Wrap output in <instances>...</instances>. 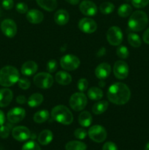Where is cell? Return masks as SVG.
<instances>
[{
	"label": "cell",
	"instance_id": "6da1fadb",
	"mask_svg": "<svg viewBox=\"0 0 149 150\" xmlns=\"http://www.w3.org/2000/svg\"><path fill=\"white\" fill-rule=\"evenodd\" d=\"M131 92L127 84L121 82L111 85L108 90V98L115 105H124L129 100Z\"/></svg>",
	"mask_w": 149,
	"mask_h": 150
},
{
	"label": "cell",
	"instance_id": "7a4b0ae2",
	"mask_svg": "<svg viewBox=\"0 0 149 150\" xmlns=\"http://www.w3.org/2000/svg\"><path fill=\"white\" fill-rule=\"evenodd\" d=\"M20 74L16 67L13 66H5L0 70V85L9 87L17 83Z\"/></svg>",
	"mask_w": 149,
	"mask_h": 150
},
{
	"label": "cell",
	"instance_id": "3957f363",
	"mask_svg": "<svg viewBox=\"0 0 149 150\" xmlns=\"http://www.w3.org/2000/svg\"><path fill=\"white\" fill-rule=\"evenodd\" d=\"M148 23V18L145 12L137 10L133 12L130 16L128 26L132 31L140 32L144 29Z\"/></svg>",
	"mask_w": 149,
	"mask_h": 150
},
{
	"label": "cell",
	"instance_id": "277c9868",
	"mask_svg": "<svg viewBox=\"0 0 149 150\" xmlns=\"http://www.w3.org/2000/svg\"><path fill=\"white\" fill-rule=\"evenodd\" d=\"M51 117L57 122L64 125H70L73 122L72 113L67 106L63 105L54 107L51 111Z\"/></svg>",
	"mask_w": 149,
	"mask_h": 150
},
{
	"label": "cell",
	"instance_id": "5b68a950",
	"mask_svg": "<svg viewBox=\"0 0 149 150\" xmlns=\"http://www.w3.org/2000/svg\"><path fill=\"white\" fill-rule=\"evenodd\" d=\"M34 83L35 86L40 89H49L53 83V78L50 73H39L34 77Z\"/></svg>",
	"mask_w": 149,
	"mask_h": 150
},
{
	"label": "cell",
	"instance_id": "8992f818",
	"mask_svg": "<svg viewBox=\"0 0 149 150\" xmlns=\"http://www.w3.org/2000/svg\"><path fill=\"white\" fill-rule=\"evenodd\" d=\"M69 103L72 109L75 111H80L86 108L87 98L83 92H76L70 97Z\"/></svg>",
	"mask_w": 149,
	"mask_h": 150
},
{
	"label": "cell",
	"instance_id": "52a82bcc",
	"mask_svg": "<svg viewBox=\"0 0 149 150\" xmlns=\"http://www.w3.org/2000/svg\"><path fill=\"white\" fill-rule=\"evenodd\" d=\"M60 64L64 70L72 71L78 68L80 64V61L76 56L72 54H67L61 57Z\"/></svg>",
	"mask_w": 149,
	"mask_h": 150
},
{
	"label": "cell",
	"instance_id": "ba28073f",
	"mask_svg": "<svg viewBox=\"0 0 149 150\" xmlns=\"http://www.w3.org/2000/svg\"><path fill=\"white\" fill-rule=\"evenodd\" d=\"M107 40L111 45H120L123 41V33L118 26H111L107 32Z\"/></svg>",
	"mask_w": 149,
	"mask_h": 150
},
{
	"label": "cell",
	"instance_id": "9c48e42d",
	"mask_svg": "<svg viewBox=\"0 0 149 150\" xmlns=\"http://www.w3.org/2000/svg\"><path fill=\"white\" fill-rule=\"evenodd\" d=\"M89 138L93 142L96 143H101L103 142L107 138V131L101 125H93L89 128L88 132Z\"/></svg>",
	"mask_w": 149,
	"mask_h": 150
},
{
	"label": "cell",
	"instance_id": "30bf717a",
	"mask_svg": "<svg viewBox=\"0 0 149 150\" xmlns=\"http://www.w3.org/2000/svg\"><path fill=\"white\" fill-rule=\"evenodd\" d=\"M1 30L7 38H13L17 34V25L12 19H4L1 23Z\"/></svg>",
	"mask_w": 149,
	"mask_h": 150
},
{
	"label": "cell",
	"instance_id": "8fae6325",
	"mask_svg": "<svg viewBox=\"0 0 149 150\" xmlns=\"http://www.w3.org/2000/svg\"><path fill=\"white\" fill-rule=\"evenodd\" d=\"M113 73L115 77L120 80L127 78L129 74V66L127 63L121 60L115 62L113 66Z\"/></svg>",
	"mask_w": 149,
	"mask_h": 150
},
{
	"label": "cell",
	"instance_id": "7c38bea8",
	"mask_svg": "<svg viewBox=\"0 0 149 150\" xmlns=\"http://www.w3.org/2000/svg\"><path fill=\"white\" fill-rule=\"evenodd\" d=\"M26 117V111L20 107H15L8 111L7 115V120L10 123H18Z\"/></svg>",
	"mask_w": 149,
	"mask_h": 150
},
{
	"label": "cell",
	"instance_id": "4fadbf2b",
	"mask_svg": "<svg viewBox=\"0 0 149 150\" xmlns=\"http://www.w3.org/2000/svg\"><path fill=\"white\" fill-rule=\"evenodd\" d=\"M78 28L80 31L86 34H91L97 29V24L94 20L90 18H83L78 23Z\"/></svg>",
	"mask_w": 149,
	"mask_h": 150
},
{
	"label": "cell",
	"instance_id": "5bb4252c",
	"mask_svg": "<svg viewBox=\"0 0 149 150\" xmlns=\"http://www.w3.org/2000/svg\"><path fill=\"white\" fill-rule=\"evenodd\" d=\"M12 136L18 142H25L31 137V132L25 126H17L12 130Z\"/></svg>",
	"mask_w": 149,
	"mask_h": 150
},
{
	"label": "cell",
	"instance_id": "9a60e30c",
	"mask_svg": "<svg viewBox=\"0 0 149 150\" xmlns=\"http://www.w3.org/2000/svg\"><path fill=\"white\" fill-rule=\"evenodd\" d=\"M80 11L84 16H93L97 13V7L94 2L90 0H84L79 5Z\"/></svg>",
	"mask_w": 149,
	"mask_h": 150
},
{
	"label": "cell",
	"instance_id": "2e32d148",
	"mask_svg": "<svg viewBox=\"0 0 149 150\" xmlns=\"http://www.w3.org/2000/svg\"><path fill=\"white\" fill-rule=\"evenodd\" d=\"M111 72V67L108 63L103 62L99 64L95 70L96 77L100 80H104L110 76Z\"/></svg>",
	"mask_w": 149,
	"mask_h": 150
},
{
	"label": "cell",
	"instance_id": "e0dca14e",
	"mask_svg": "<svg viewBox=\"0 0 149 150\" xmlns=\"http://www.w3.org/2000/svg\"><path fill=\"white\" fill-rule=\"evenodd\" d=\"M26 19L28 21L33 24L40 23L44 19V15L37 9H32L26 13Z\"/></svg>",
	"mask_w": 149,
	"mask_h": 150
},
{
	"label": "cell",
	"instance_id": "ac0fdd59",
	"mask_svg": "<svg viewBox=\"0 0 149 150\" xmlns=\"http://www.w3.org/2000/svg\"><path fill=\"white\" fill-rule=\"evenodd\" d=\"M13 98V93L8 88L0 89V107L4 108L10 104Z\"/></svg>",
	"mask_w": 149,
	"mask_h": 150
},
{
	"label": "cell",
	"instance_id": "d6986e66",
	"mask_svg": "<svg viewBox=\"0 0 149 150\" xmlns=\"http://www.w3.org/2000/svg\"><path fill=\"white\" fill-rule=\"evenodd\" d=\"M38 66L35 62L27 61L21 66L22 74L26 76H31L37 71Z\"/></svg>",
	"mask_w": 149,
	"mask_h": 150
},
{
	"label": "cell",
	"instance_id": "ffe728a7",
	"mask_svg": "<svg viewBox=\"0 0 149 150\" xmlns=\"http://www.w3.org/2000/svg\"><path fill=\"white\" fill-rule=\"evenodd\" d=\"M69 19H70V15L68 12L63 9L57 10L54 14V21L57 24L60 26L67 24V22L69 21Z\"/></svg>",
	"mask_w": 149,
	"mask_h": 150
},
{
	"label": "cell",
	"instance_id": "44dd1931",
	"mask_svg": "<svg viewBox=\"0 0 149 150\" xmlns=\"http://www.w3.org/2000/svg\"><path fill=\"white\" fill-rule=\"evenodd\" d=\"M53 138V133L49 130H44L39 133V135L38 136V142L41 145H48L52 142Z\"/></svg>",
	"mask_w": 149,
	"mask_h": 150
},
{
	"label": "cell",
	"instance_id": "7402d4cb",
	"mask_svg": "<svg viewBox=\"0 0 149 150\" xmlns=\"http://www.w3.org/2000/svg\"><path fill=\"white\" fill-rule=\"evenodd\" d=\"M55 80L59 84L67 86L71 83L72 76L65 71H58L56 75Z\"/></svg>",
	"mask_w": 149,
	"mask_h": 150
},
{
	"label": "cell",
	"instance_id": "603a6c76",
	"mask_svg": "<svg viewBox=\"0 0 149 150\" xmlns=\"http://www.w3.org/2000/svg\"><path fill=\"white\" fill-rule=\"evenodd\" d=\"M38 5L45 10L52 12L57 7L56 0H36Z\"/></svg>",
	"mask_w": 149,
	"mask_h": 150
},
{
	"label": "cell",
	"instance_id": "cb8c5ba5",
	"mask_svg": "<svg viewBox=\"0 0 149 150\" xmlns=\"http://www.w3.org/2000/svg\"><path fill=\"white\" fill-rule=\"evenodd\" d=\"M78 122L82 127H89L92 122V117L90 112L87 111H82L80 115H79Z\"/></svg>",
	"mask_w": 149,
	"mask_h": 150
},
{
	"label": "cell",
	"instance_id": "d4e9b609",
	"mask_svg": "<svg viewBox=\"0 0 149 150\" xmlns=\"http://www.w3.org/2000/svg\"><path fill=\"white\" fill-rule=\"evenodd\" d=\"M108 105H109V103H108V101H99V102L96 103L93 105V106H92V112L96 114V115L103 114L104 112H105L108 110Z\"/></svg>",
	"mask_w": 149,
	"mask_h": 150
},
{
	"label": "cell",
	"instance_id": "484cf974",
	"mask_svg": "<svg viewBox=\"0 0 149 150\" xmlns=\"http://www.w3.org/2000/svg\"><path fill=\"white\" fill-rule=\"evenodd\" d=\"M43 96L40 93H34L28 99V105L32 108H35L40 105L43 102Z\"/></svg>",
	"mask_w": 149,
	"mask_h": 150
},
{
	"label": "cell",
	"instance_id": "4316f807",
	"mask_svg": "<svg viewBox=\"0 0 149 150\" xmlns=\"http://www.w3.org/2000/svg\"><path fill=\"white\" fill-rule=\"evenodd\" d=\"M88 97L89 99L92 100H98L102 98L103 92L100 88L93 86V87L90 88L88 91Z\"/></svg>",
	"mask_w": 149,
	"mask_h": 150
},
{
	"label": "cell",
	"instance_id": "83f0119b",
	"mask_svg": "<svg viewBox=\"0 0 149 150\" xmlns=\"http://www.w3.org/2000/svg\"><path fill=\"white\" fill-rule=\"evenodd\" d=\"M66 150H86L87 146L85 143L79 141L69 142L65 146Z\"/></svg>",
	"mask_w": 149,
	"mask_h": 150
},
{
	"label": "cell",
	"instance_id": "f1b7e54d",
	"mask_svg": "<svg viewBox=\"0 0 149 150\" xmlns=\"http://www.w3.org/2000/svg\"><path fill=\"white\" fill-rule=\"evenodd\" d=\"M50 114L47 110H41L34 114L33 117L34 121L36 123H43L49 119Z\"/></svg>",
	"mask_w": 149,
	"mask_h": 150
},
{
	"label": "cell",
	"instance_id": "f546056e",
	"mask_svg": "<svg viewBox=\"0 0 149 150\" xmlns=\"http://www.w3.org/2000/svg\"><path fill=\"white\" fill-rule=\"evenodd\" d=\"M132 12V7L129 4H123L118 7V14L122 18H127L131 15Z\"/></svg>",
	"mask_w": 149,
	"mask_h": 150
},
{
	"label": "cell",
	"instance_id": "4dcf8cb0",
	"mask_svg": "<svg viewBox=\"0 0 149 150\" xmlns=\"http://www.w3.org/2000/svg\"><path fill=\"white\" fill-rule=\"evenodd\" d=\"M128 42L134 48H139L141 45V40L139 35L135 33H129L128 35Z\"/></svg>",
	"mask_w": 149,
	"mask_h": 150
},
{
	"label": "cell",
	"instance_id": "1f68e13d",
	"mask_svg": "<svg viewBox=\"0 0 149 150\" xmlns=\"http://www.w3.org/2000/svg\"><path fill=\"white\" fill-rule=\"evenodd\" d=\"M114 9H115L114 4L112 3L109 2V1H105V2L102 3L99 6V10L102 14H110V13L113 12Z\"/></svg>",
	"mask_w": 149,
	"mask_h": 150
},
{
	"label": "cell",
	"instance_id": "d6a6232c",
	"mask_svg": "<svg viewBox=\"0 0 149 150\" xmlns=\"http://www.w3.org/2000/svg\"><path fill=\"white\" fill-rule=\"evenodd\" d=\"M116 54L119 58L127 59L129 57V50L124 45H119L116 50Z\"/></svg>",
	"mask_w": 149,
	"mask_h": 150
},
{
	"label": "cell",
	"instance_id": "836d02e7",
	"mask_svg": "<svg viewBox=\"0 0 149 150\" xmlns=\"http://www.w3.org/2000/svg\"><path fill=\"white\" fill-rule=\"evenodd\" d=\"M21 150H41V149L37 143L34 141H30L23 144Z\"/></svg>",
	"mask_w": 149,
	"mask_h": 150
},
{
	"label": "cell",
	"instance_id": "e575fe53",
	"mask_svg": "<svg viewBox=\"0 0 149 150\" xmlns=\"http://www.w3.org/2000/svg\"><path fill=\"white\" fill-rule=\"evenodd\" d=\"M57 67H58V64L56 60L51 59L47 63L46 70L49 73H54L57 70Z\"/></svg>",
	"mask_w": 149,
	"mask_h": 150
},
{
	"label": "cell",
	"instance_id": "d590c367",
	"mask_svg": "<svg viewBox=\"0 0 149 150\" xmlns=\"http://www.w3.org/2000/svg\"><path fill=\"white\" fill-rule=\"evenodd\" d=\"M74 136L76 139L83 140V139H86V136H87V132L84 128H77L74 130Z\"/></svg>",
	"mask_w": 149,
	"mask_h": 150
},
{
	"label": "cell",
	"instance_id": "8d00e7d4",
	"mask_svg": "<svg viewBox=\"0 0 149 150\" xmlns=\"http://www.w3.org/2000/svg\"><path fill=\"white\" fill-rule=\"evenodd\" d=\"M89 86V81L86 79H80L77 82V89L80 92H85Z\"/></svg>",
	"mask_w": 149,
	"mask_h": 150
},
{
	"label": "cell",
	"instance_id": "74e56055",
	"mask_svg": "<svg viewBox=\"0 0 149 150\" xmlns=\"http://www.w3.org/2000/svg\"><path fill=\"white\" fill-rule=\"evenodd\" d=\"M149 0H131V4L136 8H143L148 4Z\"/></svg>",
	"mask_w": 149,
	"mask_h": 150
},
{
	"label": "cell",
	"instance_id": "f35d334b",
	"mask_svg": "<svg viewBox=\"0 0 149 150\" xmlns=\"http://www.w3.org/2000/svg\"><path fill=\"white\" fill-rule=\"evenodd\" d=\"M10 129L8 125L0 126V137L2 139H7L10 135Z\"/></svg>",
	"mask_w": 149,
	"mask_h": 150
},
{
	"label": "cell",
	"instance_id": "ab89813d",
	"mask_svg": "<svg viewBox=\"0 0 149 150\" xmlns=\"http://www.w3.org/2000/svg\"><path fill=\"white\" fill-rule=\"evenodd\" d=\"M16 10L20 14H24L28 12V6L24 2H19L16 4Z\"/></svg>",
	"mask_w": 149,
	"mask_h": 150
},
{
	"label": "cell",
	"instance_id": "60d3db41",
	"mask_svg": "<svg viewBox=\"0 0 149 150\" xmlns=\"http://www.w3.org/2000/svg\"><path fill=\"white\" fill-rule=\"evenodd\" d=\"M18 83L19 87L22 89H24V90L29 89L31 86V83H30V81H29V80H28V79H19L18 81Z\"/></svg>",
	"mask_w": 149,
	"mask_h": 150
},
{
	"label": "cell",
	"instance_id": "b9f144b4",
	"mask_svg": "<svg viewBox=\"0 0 149 150\" xmlns=\"http://www.w3.org/2000/svg\"><path fill=\"white\" fill-rule=\"evenodd\" d=\"M102 150H118V147L113 142H106L102 146Z\"/></svg>",
	"mask_w": 149,
	"mask_h": 150
},
{
	"label": "cell",
	"instance_id": "7bdbcfd3",
	"mask_svg": "<svg viewBox=\"0 0 149 150\" xmlns=\"http://www.w3.org/2000/svg\"><path fill=\"white\" fill-rule=\"evenodd\" d=\"M13 6H14V1H13V0H3L2 1V7L5 10H11L13 7Z\"/></svg>",
	"mask_w": 149,
	"mask_h": 150
},
{
	"label": "cell",
	"instance_id": "ee69618b",
	"mask_svg": "<svg viewBox=\"0 0 149 150\" xmlns=\"http://www.w3.org/2000/svg\"><path fill=\"white\" fill-rule=\"evenodd\" d=\"M16 102L18 104L23 105V104H25L27 102V100H26V98L24 95H19L16 98Z\"/></svg>",
	"mask_w": 149,
	"mask_h": 150
},
{
	"label": "cell",
	"instance_id": "f6af8a7d",
	"mask_svg": "<svg viewBox=\"0 0 149 150\" xmlns=\"http://www.w3.org/2000/svg\"><path fill=\"white\" fill-rule=\"evenodd\" d=\"M143 40L145 43L149 44V28L145 31L143 36Z\"/></svg>",
	"mask_w": 149,
	"mask_h": 150
},
{
	"label": "cell",
	"instance_id": "bcb514c9",
	"mask_svg": "<svg viewBox=\"0 0 149 150\" xmlns=\"http://www.w3.org/2000/svg\"><path fill=\"white\" fill-rule=\"evenodd\" d=\"M5 122V117H4V114L3 113L2 111L0 110V126L3 125Z\"/></svg>",
	"mask_w": 149,
	"mask_h": 150
},
{
	"label": "cell",
	"instance_id": "7dc6e473",
	"mask_svg": "<svg viewBox=\"0 0 149 150\" xmlns=\"http://www.w3.org/2000/svg\"><path fill=\"white\" fill-rule=\"evenodd\" d=\"M65 1L68 2L69 4H72V5H76V4L80 2V0H65Z\"/></svg>",
	"mask_w": 149,
	"mask_h": 150
},
{
	"label": "cell",
	"instance_id": "c3c4849f",
	"mask_svg": "<svg viewBox=\"0 0 149 150\" xmlns=\"http://www.w3.org/2000/svg\"><path fill=\"white\" fill-rule=\"evenodd\" d=\"M99 85H100L101 87H103V86H105V83H104V82L102 81H101L99 82Z\"/></svg>",
	"mask_w": 149,
	"mask_h": 150
},
{
	"label": "cell",
	"instance_id": "681fc988",
	"mask_svg": "<svg viewBox=\"0 0 149 150\" xmlns=\"http://www.w3.org/2000/svg\"><path fill=\"white\" fill-rule=\"evenodd\" d=\"M145 150H149V142L146 144L145 147Z\"/></svg>",
	"mask_w": 149,
	"mask_h": 150
},
{
	"label": "cell",
	"instance_id": "f907efd6",
	"mask_svg": "<svg viewBox=\"0 0 149 150\" xmlns=\"http://www.w3.org/2000/svg\"><path fill=\"white\" fill-rule=\"evenodd\" d=\"M1 15H2V12H1V7H0V17H1Z\"/></svg>",
	"mask_w": 149,
	"mask_h": 150
}]
</instances>
